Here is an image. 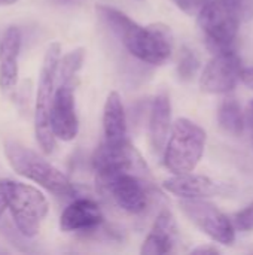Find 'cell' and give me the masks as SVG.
<instances>
[{"mask_svg":"<svg viewBox=\"0 0 253 255\" xmlns=\"http://www.w3.org/2000/svg\"><path fill=\"white\" fill-rule=\"evenodd\" d=\"M163 187L179 199H209L215 196H227L233 191L227 184L192 172L174 175L166 179Z\"/></svg>","mask_w":253,"mask_h":255,"instance_id":"8fae6325","label":"cell"},{"mask_svg":"<svg viewBox=\"0 0 253 255\" xmlns=\"http://www.w3.org/2000/svg\"><path fill=\"white\" fill-rule=\"evenodd\" d=\"M0 196L19 233L25 238H34L49 212V202L45 194L33 185L0 179Z\"/></svg>","mask_w":253,"mask_h":255,"instance_id":"3957f363","label":"cell"},{"mask_svg":"<svg viewBox=\"0 0 253 255\" xmlns=\"http://www.w3.org/2000/svg\"><path fill=\"white\" fill-rule=\"evenodd\" d=\"M95 12L137 60L148 64H163L170 58L174 37L169 25L163 22L140 25L124 12L106 4H98Z\"/></svg>","mask_w":253,"mask_h":255,"instance_id":"6da1fadb","label":"cell"},{"mask_svg":"<svg viewBox=\"0 0 253 255\" xmlns=\"http://www.w3.org/2000/svg\"><path fill=\"white\" fill-rule=\"evenodd\" d=\"M242 58L234 49L215 52L200 76V88L209 94H228L242 81Z\"/></svg>","mask_w":253,"mask_h":255,"instance_id":"9c48e42d","label":"cell"},{"mask_svg":"<svg viewBox=\"0 0 253 255\" xmlns=\"http://www.w3.org/2000/svg\"><path fill=\"white\" fill-rule=\"evenodd\" d=\"M242 82L253 90V67H246L242 72Z\"/></svg>","mask_w":253,"mask_h":255,"instance_id":"7402d4cb","label":"cell"},{"mask_svg":"<svg viewBox=\"0 0 253 255\" xmlns=\"http://www.w3.org/2000/svg\"><path fill=\"white\" fill-rule=\"evenodd\" d=\"M7 209V206H6V203H4V200L1 199V196H0V218L3 217V214H4V211Z\"/></svg>","mask_w":253,"mask_h":255,"instance_id":"d4e9b609","label":"cell"},{"mask_svg":"<svg viewBox=\"0 0 253 255\" xmlns=\"http://www.w3.org/2000/svg\"><path fill=\"white\" fill-rule=\"evenodd\" d=\"M75 85L76 84H57L49 112L51 130L55 139L64 142L73 140L79 131V120L75 102Z\"/></svg>","mask_w":253,"mask_h":255,"instance_id":"30bf717a","label":"cell"},{"mask_svg":"<svg viewBox=\"0 0 253 255\" xmlns=\"http://www.w3.org/2000/svg\"><path fill=\"white\" fill-rule=\"evenodd\" d=\"M198 67H200V60H198L197 54L192 49L185 46L180 52L179 64H177V73H179L180 79H183V81L192 79L195 76Z\"/></svg>","mask_w":253,"mask_h":255,"instance_id":"d6986e66","label":"cell"},{"mask_svg":"<svg viewBox=\"0 0 253 255\" xmlns=\"http://www.w3.org/2000/svg\"><path fill=\"white\" fill-rule=\"evenodd\" d=\"M206 137V131L198 124L188 118H177L163 151L164 166L174 175L194 172L204 154Z\"/></svg>","mask_w":253,"mask_h":255,"instance_id":"5b68a950","label":"cell"},{"mask_svg":"<svg viewBox=\"0 0 253 255\" xmlns=\"http://www.w3.org/2000/svg\"><path fill=\"white\" fill-rule=\"evenodd\" d=\"M234 224L240 232H253V203L236 215Z\"/></svg>","mask_w":253,"mask_h":255,"instance_id":"ffe728a7","label":"cell"},{"mask_svg":"<svg viewBox=\"0 0 253 255\" xmlns=\"http://www.w3.org/2000/svg\"><path fill=\"white\" fill-rule=\"evenodd\" d=\"M149 179L151 175L134 170H122L104 176H95L98 187L112 197L118 208L133 215H139L148 208Z\"/></svg>","mask_w":253,"mask_h":255,"instance_id":"52a82bcc","label":"cell"},{"mask_svg":"<svg viewBox=\"0 0 253 255\" xmlns=\"http://www.w3.org/2000/svg\"><path fill=\"white\" fill-rule=\"evenodd\" d=\"M61 58V45L58 42L49 43L46 48L36 91L34 103V133L36 140L45 154H51L55 149V136L51 130L49 112L52 99L57 90V73Z\"/></svg>","mask_w":253,"mask_h":255,"instance_id":"277c9868","label":"cell"},{"mask_svg":"<svg viewBox=\"0 0 253 255\" xmlns=\"http://www.w3.org/2000/svg\"><path fill=\"white\" fill-rule=\"evenodd\" d=\"M103 133H104L103 142L109 145H122L128 142L125 109L122 105V99L116 91H112L104 103Z\"/></svg>","mask_w":253,"mask_h":255,"instance_id":"2e32d148","label":"cell"},{"mask_svg":"<svg viewBox=\"0 0 253 255\" xmlns=\"http://www.w3.org/2000/svg\"><path fill=\"white\" fill-rule=\"evenodd\" d=\"M171 102L167 93H160L155 96L152 109H151V120H149V139L151 145L157 152H163L170 131H171Z\"/></svg>","mask_w":253,"mask_h":255,"instance_id":"9a60e30c","label":"cell"},{"mask_svg":"<svg viewBox=\"0 0 253 255\" xmlns=\"http://www.w3.org/2000/svg\"><path fill=\"white\" fill-rule=\"evenodd\" d=\"M218 121L221 128L233 136H240L245 128V115L239 102L233 97L225 99L218 111Z\"/></svg>","mask_w":253,"mask_h":255,"instance_id":"e0dca14e","label":"cell"},{"mask_svg":"<svg viewBox=\"0 0 253 255\" xmlns=\"http://www.w3.org/2000/svg\"><path fill=\"white\" fill-rule=\"evenodd\" d=\"M197 19L203 37L213 52L233 49L243 19L234 0H207Z\"/></svg>","mask_w":253,"mask_h":255,"instance_id":"8992f818","label":"cell"},{"mask_svg":"<svg viewBox=\"0 0 253 255\" xmlns=\"http://www.w3.org/2000/svg\"><path fill=\"white\" fill-rule=\"evenodd\" d=\"M192 254H219V250L215 247H198L191 251Z\"/></svg>","mask_w":253,"mask_h":255,"instance_id":"603a6c76","label":"cell"},{"mask_svg":"<svg viewBox=\"0 0 253 255\" xmlns=\"http://www.w3.org/2000/svg\"><path fill=\"white\" fill-rule=\"evenodd\" d=\"M18 0H0V6H7V4H13Z\"/></svg>","mask_w":253,"mask_h":255,"instance_id":"484cf974","label":"cell"},{"mask_svg":"<svg viewBox=\"0 0 253 255\" xmlns=\"http://www.w3.org/2000/svg\"><path fill=\"white\" fill-rule=\"evenodd\" d=\"M104 217L97 202L91 199L73 200L60 217V229L66 233L91 232L103 223Z\"/></svg>","mask_w":253,"mask_h":255,"instance_id":"4fadbf2b","label":"cell"},{"mask_svg":"<svg viewBox=\"0 0 253 255\" xmlns=\"http://www.w3.org/2000/svg\"><path fill=\"white\" fill-rule=\"evenodd\" d=\"M63 1H66V3H79L82 0H63Z\"/></svg>","mask_w":253,"mask_h":255,"instance_id":"4316f807","label":"cell"},{"mask_svg":"<svg viewBox=\"0 0 253 255\" xmlns=\"http://www.w3.org/2000/svg\"><path fill=\"white\" fill-rule=\"evenodd\" d=\"M248 121H249V127H251V136H252V145H253V100L249 103V109H248Z\"/></svg>","mask_w":253,"mask_h":255,"instance_id":"cb8c5ba5","label":"cell"},{"mask_svg":"<svg viewBox=\"0 0 253 255\" xmlns=\"http://www.w3.org/2000/svg\"><path fill=\"white\" fill-rule=\"evenodd\" d=\"M85 58V49L76 48L60 58L57 84H76V75L82 67Z\"/></svg>","mask_w":253,"mask_h":255,"instance_id":"ac0fdd59","label":"cell"},{"mask_svg":"<svg viewBox=\"0 0 253 255\" xmlns=\"http://www.w3.org/2000/svg\"><path fill=\"white\" fill-rule=\"evenodd\" d=\"M4 155L10 167L22 178L43 187L54 196L69 197L75 194L72 181L52 163L45 160L36 151L16 140L4 142Z\"/></svg>","mask_w":253,"mask_h":255,"instance_id":"7a4b0ae2","label":"cell"},{"mask_svg":"<svg viewBox=\"0 0 253 255\" xmlns=\"http://www.w3.org/2000/svg\"><path fill=\"white\" fill-rule=\"evenodd\" d=\"M183 214L212 241L221 245H233L236 241V224L207 199H180Z\"/></svg>","mask_w":253,"mask_h":255,"instance_id":"ba28073f","label":"cell"},{"mask_svg":"<svg viewBox=\"0 0 253 255\" xmlns=\"http://www.w3.org/2000/svg\"><path fill=\"white\" fill-rule=\"evenodd\" d=\"M173 1L185 13H188L191 16H197L200 13V10L203 9V6L206 4L207 0H173Z\"/></svg>","mask_w":253,"mask_h":255,"instance_id":"44dd1931","label":"cell"},{"mask_svg":"<svg viewBox=\"0 0 253 255\" xmlns=\"http://www.w3.org/2000/svg\"><path fill=\"white\" fill-rule=\"evenodd\" d=\"M177 242V223L167 209L161 211L145 239L140 253L143 255L170 254Z\"/></svg>","mask_w":253,"mask_h":255,"instance_id":"5bb4252c","label":"cell"},{"mask_svg":"<svg viewBox=\"0 0 253 255\" xmlns=\"http://www.w3.org/2000/svg\"><path fill=\"white\" fill-rule=\"evenodd\" d=\"M21 51V31L16 25H9L0 39V88L10 93L18 84V57Z\"/></svg>","mask_w":253,"mask_h":255,"instance_id":"7c38bea8","label":"cell"}]
</instances>
